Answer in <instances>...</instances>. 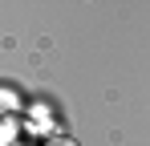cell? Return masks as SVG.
Listing matches in <instances>:
<instances>
[{
    "label": "cell",
    "mask_w": 150,
    "mask_h": 146,
    "mask_svg": "<svg viewBox=\"0 0 150 146\" xmlns=\"http://www.w3.org/2000/svg\"><path fill=\"white\" fill-rule=\"evenodd\" d=\"M45 146H77V142H73V138H49Z\"/></svg>",
    "instance_id": "obj_1"
}]
</instances>
